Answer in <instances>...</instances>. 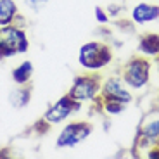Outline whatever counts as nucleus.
<instances>
[{
	"label": "nucleus",
	"instance_id": "obj_1",
	"mask_svg": "<svg viewBox=\"0 0 159 159\" xmlns=\"http://www.w3.org/2000/svg\"><path fill=\"white\" fill-rule=\"evenodd\" d=\"M111 61H112V50L104 42H88V43H83L80 47L78 62L81 68L90 73L107 68Z\"/></svg>",
	"mask_w": 159,
	"mask_h": 159
},
{
	"label": "nucleus",
	"instance_id": "obj_2",
	"mask_svg": "<svg viewBox=\"0 0 159 159\" xmlns=\"http://www.w3.org/2000/svg\"><path fill=\"white\" fill-rule=\"evenodd\" d=\"M121 78L131 92H140L149 85L151 62L145 57H131L121 69Z\"/></svg>",
	"mask_w": 159,
	"mask_h": 159
},
{
	"label": "nucleus",
	"instance_id": "obj_3",
	"mask_svg": "<svg viewBox=\"0 0 159 159\" xmlns=\"http://www.w3.org/2000/svg\"><path fill=\"white\" fill-rule=\"evenodd\" d=\"M100 88H102V78L99 75H80L75 78L73 87L69 88L68 95L73 100L83 104V102H95L100 97Z\"/></svg>",
	"mask_w": 159,
	"mask_h": 159
},
{
	"label": "nucleus",
	"instance_id": "obj_4",
	"mask_svg": "<svg viewBox=\"0 0 159 159\" xmlns=\"http://www.w3.org/2000/svg\"><path fill=\"white\" fill-rule=\"evenodd\" d=\"M26 50H28V38L23 30L12 24L0 26V59L24 54Z\"/></svg>",
	"mask_w": 159,
	"mask_h": 159
},
{
	"label": "nucleus",
	"instance_id": "obj_5",
	"mask_svg": "<svg viewBox=\"0 0 159 159\" xmlns=\"http://www.w3.org/2000/svg\"><path fill=\"white\" fill-rule=\"evenodd\" d=\"M93 126L87 121H75L62 128V131L57 137L56 145L59 149H73L83 142L88 135H92Z\"/></svg>",
	"mask_w": 159,
	"mask_h": 159
},
{
	"label": "nucleus",
	"instance_id": "obj_6",
	"mask_svg": "<svg viewBox=\"0 0 159 159\" xmlns=\"http://www.w3.org/2000/svg\"><path fill=\"white\" fill-rule=\"evenodd\" d=\"M100 99H112L119 100V102L130 106L133 102V93L126 87L121 76H109L102 81V88H100Z\"/></svg>",
	"mask_w": 159,
	"mask_h": 159
},
{
	"label": "nucleus",
	"instance_id": "obj_7",
	"mask_svg": "<svg viewBox=\"0 0 159 159\" xmlns=\"http://www.w3.org/2000/svg\"><path fill=\"white\" fill-rule=\"evenodd\" d=\"M80 107H81L80 102L73 100L69 95H64L54 106H50L47 109V112L43 114V121L50 125H59L62 121H66L69 116H73L76 111H80Z\"/></svg>",
	"mask_w": 159,
	"mask_h": 159
},
{
	"label": "nucleus",
	"instance_id": "obj_8",
	"mask_svg": "<svg viewBox=\"0 0 159 159\" xmlns=\"http://www.w3.org/2000/svg\"><path fill=\"white\" fill-rule=\"evenodd\" d=\"M130 19L137 26H145L159 19V5L157 4H149V2H139L131 7L130 11Z\"/></svg>",
	"mask_w": 159,
	"mask_h": 159
},
{
	"label": "nucleus",
	"instance_id": "obj_9",
	"mask_svg": "<svg viewBox=\"0 0 159 159\" xmlns=\"http://www.w3.org/2000/svg\"><path fill=\"white\" fill-rule=\"evenodd\" d=\"M139 135L145 142L156 143L159 140V111H152L145 114L143 121L140 123Z\"/></svg>",
	"mask_w": 159,
	"mask_h": 159
},
{
	"label": "nucleus",
	"instance_id": "obj_10",
	"mask_svg": "<svg viewBox=\"0 0 159 159\" xmlns=\"http://www.w3.org/2000/svg\"><path fill=\"white\" fill-rule=\"evenodd\" d=\"M140 56L143 57H156L159 56V35L157 33H147L139 40L137 45Z\"/></svg>",
	"mask_w": 159,
	"mask_h": 159
},
{
	"label": "nucleus",
	"instance_id": "obj_11",
	"mask_svg": "<svg viewBox=\"0 0 159 159\" xmlns=\"http://www.w3.org/2000/svg\"><path fill=\"white\" fill-rule=\"evenodd\" d=\"M30 99H31V87H26V85H19L9 93V102L16 109L26 107L30 104Z\"/></svg>",
	"mask_w": 159,
	"mask_h": 159
},
{
	"label": "nucleus",
	"instance_id": "obj_12",
	"mask_svg": "<svg viewBox=\"0 0 159 159\" xmlns=\"http://www.w3.org/2000/svg\"><path fill=\"white\" fill-rule=\"evenodd\" d=\"M17 7L12 0H0V26L5 24H12V21L16 19Z\"/></svg>",
	"mask_w": 159,
	"mask_h": 159
},
{
	"label": "nucleus",
	"instance_id": "obj_13",
	"mask_svg": "<svg viewBox=\"0 0 159 159\" xmlns=\"http://www.w3.org/2000/svg\"><path fill=\"white\" fill-rule=\"evenodd\" d=\"M33 76V64L30 61H24L17 66L14 71H12V80L16 81L17 85H26L31 80Z\"/></svg>",
	"mask_w": 159,
	"mask_h": 159
},
{
	"label": "nucleus",
	"instance_id": "obj_14",
	"mask_svg": "<svg viewBox=\"0 0 159 159\" xmlns=\"http://www.w3.org/2000/svg\"><path fill=\"white\" fill-rule=\"evenodd\" d=\"M97 102L100 104L102 112H106L107 116H119L121 112H125L126 104L119 102V100H112V99H97Z\"/></svg>",
	"mask_w": 159,
	"mask_h": 159
},
{
	"label": "nucleus",
	"instance_id": "obj_15",
	"mask_svg": "<svg viewBox=\"0 0 159 159\" xmlns=\"http://www.w3.org/2000/svg\"><path fill=\"white\" fill-rule=\"evenodd\" d=\"M95 19H97V23H100V24H107L109 23V12L106 11V9L97 5L95 7Z\"/></svg>",
	"mask_w": 159,
	"mask_h": 159
},
{
	"label": "nucleus",
	"instance_id": "obj_16",
	"mask_svg": "<svg viewBox=\"0 0 159 159\" xmlns=\"http://www.w3.org/2000/svg\"><path fill=\"white\" fill-rule=\"evenodd\" d=\"M47 2L48 0H26V5H28L30 9H33V11H38V9H42Z\"/></svg>",
	"mask_w": 159,
	"mask_h": 159
},
{
	"label": "nucleus",
	"instance_id": "obj_17",
	"mask_svg": "<svg viewBox=\"0 0 159 159\" xmlns=\"http://www.w3.org/2000/svg\"><path fill=\"white\" fill-rule=\"evenodd\" d=\"M157 2H159V0H157Z\"/></svg>",
	"mask_w": 159,
	"mask_h": 159
}]
</instances>
